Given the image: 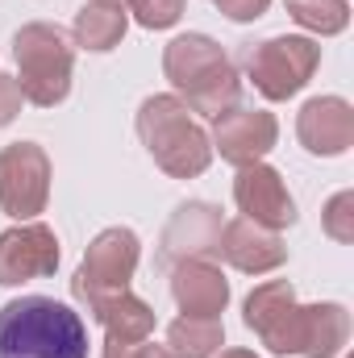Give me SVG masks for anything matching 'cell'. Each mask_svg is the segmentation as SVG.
Returning <instances> with one entry per match:
<instances>
[{
    "label": "cell",
    "instance_id": "cb8c5ba5",
    "mask_svg": "<svg viewBox=\"0 0 354 358\" xmlns=\"http://www.w3.org/2000/svg\"><path fill=\"white\" fill-rule=\"evenodd\" d=\"M229 21H255V17H263L267 13V4L271 0H213Z\"/></svg>",
    "mask_w": 354,
    "mask_h": 358
},
{
    "label": "cell",
    "instance_id": "d4e9b609",
    "mask_svg": "<svg viewBox=\"0 0 354 358\" xmlns=\"http://www.w3.org/2000/svg\"><path fill=\"white\" fill-rule=\"evenodd\" d=\"M17 113H21V88H17V80L0 76V125H8Z\"/></svg>",
    "mask_w": 354,
    "mask_h": 358
},
{
    "label": "cell",
    "instance_id": "277c9868",
    "mask_svg": "<svg viewBox=\"0 0 354 358\" xmlns=\"http://www.w3.org/2000/svg\"><path fill=\"white\" fill-rule=\"evenodd\" d=\"M13 55H17L21 100H29L38 108H50V104L67 100V92H71V63H76L67 29L50 25V21H34V25L17 29Z\"/></svg>",
    "mask_w": 354,
    "mask_h": 358
},
{
    "label": "cell",
    "instance_id": "5b68a950",
    "mask_svg": "<svg viewBox=\"0 0 354 358\" xmlns=\"http://www.w3.org/2000/svg\"><path fill=\"white\" fill-rule=\"evenodd\" d=\"M321 63V46L309 38H267L242 50V67L267 100H288L309 84Z\"/></svg>",
    "mask_w": 354,
    "mask_h": 358
},
{
    "label": "cell",
    "instance_id": "4fadbf2b",
    "mask_svg": "<svg viewBox=\"0 0 354 358\" xmlns=\"http://www.w3.org/2000/svg\"><path fill=\"white\" fill-rule=\"evenodd\" d=\"M171 296L183 317H208L217 321L229 304V283L208 259H187L171 267Z\"/></svg>",
    "mask_w": 354,
    "mask_h": 358
},
{
    "label": "cell",
    "instance_id": "30bf717a",
    "mask_svg": "<svg viewBox=\"0 0 354 358\" xmlns=\"http://www.w3.org/2000/svg\"><path fill=\"white\" fill-rule=\"evenodd\" d=\"M59 267V238L50 225L29 221L8 234H0V283H25L55 275Z\"/></svg>",
    "mask_w": 354,
    "mask_h": 358
},
{
    "label": "cell",
    "instance_id": "ffe728a7",
    "mask_svg": "<svg viewBox=\"0 0 354 358\" xmlns=\"http://www.w3.org/2000/svg\"><path fill=\"white\" fill-rule=\"evenodd\" d=\"M288 13L304 29H317V34H342L351 21L346 0H288Z\"/></svg>",
    "mask_w": 354,
    "mask_h": 358
},
{
    "label": "cell",
    "instance_id": "8992f818",
    "mask_svg": "<svg viewBox=\"0 0 354 358\" xmlns=\"http://www.w3.org/2000/svg\"><path fill=\"white\" fill-rule=\"evenodd\" d=\"M50 159L38 142H13L0 150V208L17 221H29L46 208Z\"/></svg>",
    "mask_w": 354,
    "mask_h": 358
},
{
    "label": "cell",
    "instance_id": "52a82bcc",
    "mask_svg": "<svg viewBox=\"0 0 354 358\" xmlns=\"http://www.w3.org/2000/svg\"><path fill=\"white\" fill-rule=\"evenodd\" d=\"M138 255H142V250H138V234H134V229L113 225V229L96 234V242L88 246L84 263H80L76 279H71L76 300H84V304H88L92 296L125 292V287H129V279H134V267H138Z\"/></svg>",
    "mask_w": 354,
    "mask_h": 358
},
{
    "label": "cell",
    "instance_id": "7a4b0ae2",
    "mask_svg": "<svg viewBox=\"0 0 354 358\" xmlns=\"http://www.w3.org/2000/svg\"><path fill=\"white\" fill-rule=\"evenodd\" d=\"M163 71L176 84L179 96L187 100V108L192 113H204V117H221L242 96L234 63L204 34H183V38H176L163 50Z\"/></svg>",
    "mask_w": 354,
    "mask_h": 358
},
{
    "label": "cell",
    "instance_id": "9a60e30c",
    "mask_svg": "<svg viewBox=\"0 0 354 358\" xmlns=\"http://www.w3.org/2000/svg\"><path fill=\"white\" fill-rule=\"evenodd\" d=\"M296 134L313 155H342L354 142V108L342 96H317L300 108Z\"/></svg>",
    "mask_w": 354,
    "mask_h": 358
},
{
    "label": "cell",
    "instance_id": "484cf974",
    "mask_svg": "<svg viewBox=\"0 0 354 358\" xmlns=\"http://www.w3.org/2000/svg\"><path fill=\"white\" fill-rule=\"evenodd\" d=\"M221 358H259L255 350H221Z\"/></svg>",
    "mask_w": 354,
    "mask_h": 358
},
{
    "label": "cell",
    "instance_id": "7402d4cb",
    "mask_svg": "<svg viewBox=\"0 0 354 358\" xmlns=\"http://www.w3.org/2000/svg\"><path fill=\"white\" fill-rule=\"evenodd\" d=\"M354 192H338L325 208V234L338 242H354Z\"/></svg>",
    "mask_w": 354,
    "mask_h": 358
},
{
    "label": "cell",
    "instance_id": "7c38bea8",
    "mask_svg": "<svg viewBox=\"0 0 354 358\" xmlns=\"http://www.w3.org/2000/svg\"><path fill=\"white\" fill-rule=\"evenodd\" d=\"M296 292L288 279H267L246 296V325L263 338L267 350L292 355V321H296Z\"/></svg>",
    "mask_w": 354,
    "mask_h": 358
},
{
    "label": "cell",
    "instance_id": "6da1fadb",
    "mask_svg": "<svg viewBox=\"0 0 354 358\" xmlns=\"http://www.w3.org/2000/svg\"><path fill=\"white\" fill-rule=\"evenodd\" d=\"M0 358H88V329L67 304L21 296L0 308Z\"/></svg>",
    "mask_w": 354,
    "mask_h": 358
},
{
    "label": "cell",
    "instance_id": "2e32d148",
    "mask_svg": "<svg viewBox=\"0 0 354 358\" xmlns=\"http://www.w3.org/2000/svg\"><path fill=\"white\" fill-rule=\"evenodd\" d=\"M351 338V317L342 304H309L296 308L292 321V355L304 358H334L346 350Z\"/></svg>",
    "mask_w": 354,
    "mask_h": 358
},
{
    "label": "cell",
    "instance_id": "ba28073f",
    "mask_svg": "<svg viewBox=\"0 0 354 358\" xmlns=\"http://www.w3.org/2000/svg\"><path fill=\"white\" fill-rule=\"evenodd\" d=\"M221 229H225L221 208H213L204 200L179 204L176 217L163 229V242H159V267H176L187 259H217Z\"/></svg>",
    "mask_w": 354,
    "mask_h": 358
},
{
    "label": "cell",
    "instance_id": "8fae6325",
    "mask_svg": "<svg viewBox=\"0 0 354 358\" xmlns=\"http://www.w3.org/2000/svg\"><path fill=\"white\" fill-rule=\"evenodd\" d=\"M234 200L238 208L246 213V221L263 225V229H283L296 221V204L288 196V183L275 167L267 163H250V167H238L234 179Z\"/></svg>",
    "mask_w": 354,
    "mask_h": 358
},
{
    "label": "cell",
    "instance_id": "ac0fdd59",
    "mask_svg": "<svg viewBox=\"0 0 354 358\" xmlns=\"http://www.w3.org/2000/svg\"><path fill=\"white\" fill-rule=\"evenodd\" d=\"M121 38H125V8L88 0L84 13L76 17V42L88 50H113Z\"/></svg>",
    "mask_w": 354,
    "mask_h": 358
},
{
    "label": "cell",
    "instance_id": "3957f363",
    "mask_svg": "<svg viewBox=\"0 0 354 358\" xmlns=\"http://www.w3.org/2000/svg\"><path fill=\"white\" fill-rule=\"evenodd\" d=\"M187 113L192 108L179 96H150L138 108V138L146 142L155 163L176 179L200 176L213 163V142Z\"/></svg>",
    "mask_w": 354,
    "mask_h": 358
},
{
    "label": "cell",
    "instance_id": "d6986e66",
    "mask_svg": "<svg viewBox=\"0 0 354 358\" xmlns=\"http://www.w3.org/2000/svg\"><path fill=\"white\" fill-rule=\"evenodd\" d=\"M221 342H225L221 321H208V317H179L167 329V350L176 358H213Z\"/></svg>",
    "mask_w": 354,
    "mask_h": 358
},
{
    "label": "cell",
    "instance_id": "603a6c76",
    "mask_svg": "<svg viewBox=\"0 0 354 358\" xmlns=\"http://www.w3.org/2000/svg\"><path fill=\"white\" fill-rule=\"evenodd\" d=\"M104 358H176L167 346H155V342H104Z\"/></svg>",
    "mask_w": 354,
    "mask_h": 358
},
{
    "label": "cell",
    "instance_id": "5bb4252c",
    "mask_svg": "<svg viewBox=\"0 0 354 358\" xmlns=\"http://www.w3.org/2000/svg\"><path fill=\"white\" fill-rule=\"evenodd\" d=\"M217 255L229 267L246 271V275H267V271H275L288 259V246L275 238V229H263V225L242 217V221H225Z\"/></svg>",
    "mask_w": 354,
    "mask_h": 358
},
{
    "label": "cell",
    "instance_id": "9c48e42d",
    "mask_svg": "<svg viewBox=\"0 0 354 358\" xmlns=\"http://www.w3.org/2000/svg\"><path fill=\"white\" fill-rule=\"evenodd\" d=\"M217 125H213V146L221 150V159L225 163H234V167H250V163H259L267 150L275 146V138H279V125H275V117L263 113V108H225L221 117H213Z\"/></svg>",
    "mask_w": 354,
    "mask_h": 358
},
{
    "label": "cell",
    "instance_id": "e0dca14e",
    "mask_svg": "<svg viewBox=\"0 0 354 358\" xmlns=\"http://www.w3.org/2000/svg\"><path fill=\"white\" fill-rule=\"evenodd\" d=\"M88 313L108 329V342H142V338L155 329V313H150V304L138 300L129 287H125V292L92 296Z\"/></svg>",
    "mask_w": 354,
    "mask_h": 358
},
{
    "label": "cell",
    "instance_id": "4316f807",
    "mask_svg": "<svg viewBox=\"0 0 354 358\" xmlns=\"http://www.w3.org/2000/svg\"><path fill=\"white\" fill-rule=\"evenodd\" d=\"M100 4H117V8H125V4H129V0H100Z\"/></svg>",
    "mask_w": 354,
    "mask_h": 358
},
{
    "label": "cell",
    "instance_id": "44dd1931",
    "mask_svg": "<svg viewBox=\"0 0 354 358\" xmlns=\"http://www.w3.org/2000/svg\"><path fill=\"white\" fill-rule=\"evenodd\" d=\"M146 29H167V25H176L179 13H183V0H129L125 4Z\"/></svg>",
    "mask_w": 354,
    "mask_h": 358
}]
</instances>
